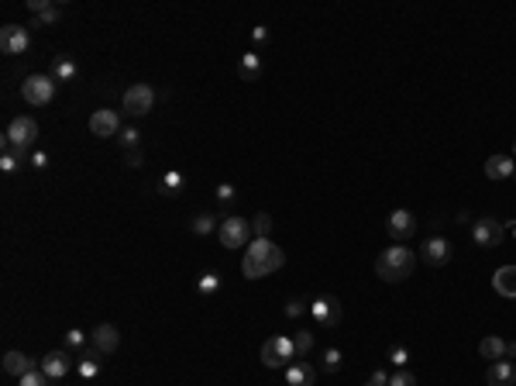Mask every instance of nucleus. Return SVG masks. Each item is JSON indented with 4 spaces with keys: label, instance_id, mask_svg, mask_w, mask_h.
I'll list each match as a JSON object with an SVG mask.
<instances>
[{
    "label": "nucleus",
    "instance_id": "f257e3e1",
    "mask_svg": "<svg viewBox=\"0 0 516 386\" xmlns=\"http://www.w3.org/2000/svg\"><path fill=\"white\" fill-rule=\"evenodd\" d=\"M283 262H286V256H283V249H279V245H272L269 238H255V242L244 249L241 273H244L248 280H262V276H269V273L283 269Z\"/></svg>",
    "mask_w": 516,
    "mask_h": 386
},
{
    "label": "nucleus",
    "instance_id": "f03ea898",
    "mask_svg": "<svg viewBox=\"0 0 516 386\" xmlns=\"http://www.w3.org/2000/svg\"><path fill=\"white\" fill-rule=\"evenodd\" d=\"M413 269H417V256H413V249H406V245L386 249V252L379 256V262H375V273H379V280H386V283H403V280L413 276Z\"/></svg>",
    "mask_w": 516,
    "mask_h": 386
},
{
    "label": "nucleus",
    "instance_id": "7ed1b4c3",
    "mask_svg": "<svg viewBox=\"0 0 516 386\" xmlns=\"http://www.w3.org/2000/svg\"><path fill=\"white\" fill-rule=\"evenodd\" d=\"M35 138H38V121L28 117V114H21V117H14V121L8 124L4 152H14V155L25 162V159H28V148L35 145Z\"/></svg>",
    "mask_w": 516,
    "mask_h": 386
},
{
    "label": "nucleus",
    "instance_id": "20e7f679",
    "mask_svg": "<svg viewBox=\"0 0 516 386\" xmlns=\"http://www.w3.org/2000/svg\"><path fill=\"white\" fill-rule=\"evenodd\" d=\"M56 90H59L56 76H45V73H32V76L21 83V97H25L32 107L52 104V100H56Z\"/></svg>",
    "mask_w": 516,
    "mask_h": 386
},
{
    "label": "nucleus",
    "instance_id": "39448f33",
    "mask_svg": "<svg viewBox=\"0 0 516 386\" xmlns=\"http://www.w3.org/2000/svg\"><path fill=\"white\" fill-rule=\"evenodd\" d=\"M217 242L224 245V249H248V242H251V221H244V218H237V214H231V218H224L220 225H217Z\"/></svg>",
    "mask_w": 516,
    "mask_h": 386
},
{
    "label": "nucleus",
    "instance_id": "423d86ee",
    "mask_svg": "<svg viewBox=\"0 0 516 386\" xmlns=\"http://www.w3.org/2000/svg\"><path fill=\"white\" fill-rule=\"evenodd\" d=\"M293 359H296V345H293V338H286V334H272V338L262 345V362H266L269 369H290Z\"/></svg>",
    "mask_w": 516,
    "mask_h": 386
},
{
    "label": "nucleus",
    "instance_id": "0eeeda50",
    "mask_svg": "<svg viewBox=\"0 0 516 386\" xmlns=\"http://www.w3.org/2000/svg\"><path fill=\"white\" fill-rule=\"evenodd\" d=\"M152 107H155V87H148V83H131V87L124 90V111H128L131 117H145Z\"/></svg>",
    "mask_w": 516,
    "mask_h": 386
},
{
    "label": "nucleus",
    "instance_id": "6e6552de",
    "mask_svg": "<svg viewBox=\"0 0 516 386\" xmlns=\"http://www.w3.org/2000/svg\"><path fill=\"white\" fill-rule=\"evenodd\" d=\"M502 238H506V228H502V221H495V218H478V221L471 225V242H475L478 249H499Z\"/></svg>",
    "mask_w": 516,
    "mask_h": 386
},
{
    "label": "nucleus",
    "instance_id": "1a4fd4ad",
    "mask_svg": "<svg viewBox=\"0 0 516 386\" xmlns=\"http://www.w3.org/2000/svg\"><path fill=\"white\" fill-rule=\"evenodd\" d=\"M32 45V32L25 25H4L0 28V52L4 56H25Z\"/></svg>",
    "mask_w": 516,
    "mask_h": 386
},
{
    "label": "nucleus",
    "instance_id": "9d476101",
    "mask_svg": "<svg viewBox=\"0 0 516 386\" xmlns=\"http://www.w3.org/2000/svg\"><path fill=\"white\" fill-rule=\"evenodd\" d=\"M310 314H314V321H317V324H324V328H338V324H341V300H338V297H331V293H324V297L310 300Z\"/></svg>",
    "mask_w": 516,
    "mask_h": 386
},
{
    "label": "nucleus",
    "instance_id": "9b49d317",
    "mask_svg": "<svg viewBox=\"0 0 516 386\" xmlns=\"http://www.w3.org/2000/svg\"><path fill=\"white\" fill-rule=\"evenodd\" d=\"M90 131H93V138H114V135H121V114L110 111V107L93 111L90 114Z\"/></svg>",
    "mask_w": 516,
    "mask_h": 386
},
{
    "label": "nucleus",
    "instance_id": "f8f14e48",
    "mask_svg": "<svg viewBox=\"0 0 516 386\" xmlns=\"http://www.w3.org/2000/svg\"><path fill=\"white\" fill-rule=\"evenodd\" d=\"M73 355L66 352V348H59V352H49L45 359H42V372L49 376V379H66L69 372H73Z\"/></svg>",
    "mask_w": 516,
    "mask_h": 386
},
{
    "label": "nucleus",
    "instance_id": "ddd939ff",
    "mask_svg": "<svg viewBox=\"0 0 516 386\" xmlns=\"http://www.w3.org/2000/svg\"><path fill=\"white\" fill-rule=\"evenodd\" d=\"M386 231H389L396 242H406V238L417 231V218H413L406 207H399V211H392V214H389V221H386Z\"/></svg>",
    "mask_w": 516,
    "mask_h": 386
},
{
    "label": "nucleus",
    "instance_id": "4468645a",
    "mask_svg": "<svg viewBox=\"0 0 516 386\" xmlns=\"http://www.w3.org/2000/svg\"><path fill=\"white\" fill-rule=\"evenodd\" d=\"M117 345H121V331H117L114 324H97V328H93L90 348H97L100 355H110V352H117Z\"/></svg>",
    "mask_w": 516,
    "mask_h": 386
},
{
    "label": "nucleus",
    "instance_id": "2eb2a0df",
    "mask_svg": "<svg viewBox=\"0 0 516 386\" xmlns=\"http://www.w3.org/2000/svg\"><path fill=\"white\" fill-rule=\"evenodd\" d=\"M28 11L35 14L32 28H49V25H56L62 18V11L52 4V0H28Z\"/></svg>",
    "mask_w": 516,
    "mask_h": 386
},
{
    "label": "nucleus",
    "instance_id": "dca6fc26",
    "mask_svg": "<svg viewBox=\"0 0 516 386\" xmlns=\"http://www.w3.org/2000/svg\"><path fill=\"white\" fill-rule=\"evenodd\" d=\"M423 262L427 266H444L447 259H451V242L447 238H441V235H434V238H427L423 242Z\"/></svg>",
    "mask_w": 516,
    "mask_h": 386
},
{
    "label": "nucleus",
    "instance_id": "f3484780",
    "mask_svg": "<svg viewBox=\"0 0 516 386\" xmlns=\"http://www.w3.org/2000/svg\"><path fill=\"white\" fill-rule=\"evenodd\" d=\"M485 383H489V386H516V365H513L509 359L492 362L489 372H485Z\"/></svg>",
    "mask_w": 516,
    "mask_h": 386
},
{
    "label": "nucleus",
    "instance_id": "a211bd4d",
    "mask_svg": "<svg viewBox=\"0 0 516 386\" xmlns=\"http://www.w3.org/2000/svg\"><path fill=\"white\" fill-rule=\"evenodd\" d=\"M35 369H42V365H38L32 355H25V352H8V355H4V372H8V376H18V379H21V376H28V372H35Z\"/></svg>",
    "mask_w": 516,
    "mask_h": 386
},
{
    "label": "nucleus",
    "instance_id": "6ab92c4d",
    "mask_svg": "<svg viewBox=\"0 0 516 386\" xmlns=\"http://www.w3.org/2000/svg\"><path fill=\"white\" fill-rule=\"evenodd\" d=\"M516 172V159L513 155H489L485 159V176L489 179H509Z\"/></svg>",
    "mask_w": 516,
    "mask_h": 386
},
{
    "label": "nucleus",
    "instance_id": "aec40b11",
    "mask_svg": "<svg viewBox=\"0 0 516 386\" xmlns=\"http://www.w3.org/2000/svg\"><path fill=\"white\" fill-rule=\"evenodd\" d=\"M492 290H495L499 297L513 300V297H516V266H502V269H495V276H492Z\"/></svg>",
    "mask_w": 516,
    "mask_h": 386
},
{
    "label": "nucleus",
    "instance_id": "412c9836",
    "mask_svg": "<svg viewBox=\"0 0 516 386\" xmlns=\"http://www.w3.org/2000/svg\"><path fill=\"white\" fill-rule=\"evenodd\" d=\"M286 379H290V386H314L317 369H314L310 362H293V365L286 369Z\"/></svg>",
    "mask_w": 516,
    "mask_h": 386
},
{
    "label": "nucleus",
    "instance_id": "4be33fe9",
    "mask_svg": "<svg viewBox=\"0 0 516 386\" xmlns=\"http://www.w3.org/2000/svg\"><path fill=\"white\" fill-rule=\"evenodd\" d=\"M478 352H482V359L499 362V359H506V341H502V338H495V334H489V338H482Z\"/></svg>",
    "mask_w": 516,
    "mask_h": 386
},
{
    "label": "nucleus",
    "instance_id": "5701e85b",
    "mask_svg": "<svg viewBox=\"0 0 516 386\" xmlns=\"http://www.w3.org/2000/svg\"><path fill=\"white\" fill-rule=\"evenodd\" d=\"M196 290H200V297H210V293H217V290H220V273H213V269L200 273V280H196Z\"/></svg>",
    "mask_w": 516,
    "mask_h": 386
},
{
    "label": "nucleus",
    "instance_id": "b1692460",
    "mask_svg": "<svg viewBox=\"0 0 516 386\" xmlns=\"http://www.w3.org/2000/svg\"><path fill=\"white\" fill-rule=\"evenodd\" d=\"M179 186H183V172H179V169H169V172L162 176V183H159V190L165 193V197H172V193H179Z\"/></svg>",
    "mask_w": 516,
    "mask_h": 386
},
{
    "label": "nucleus",
    "instance_id": "393cba45",
    "mask_svg": "<svg viewBox=\"0 0 516 386\" xmlns=\"http://www.w3.org/2000/svg\"><path fill=\"white\" fill-rule=\"evenodd\" d=\"M237 69H241V76H244V80H255L258 73H262V63H258V56H255V52H248V56H241V66H237Z\"/></svg>",
    "mask_w": 516,
    "mask_h": 386
},
{
    "label": "nucleus",
    "instance_id": "a878e982",
    "mask_svg": "<svg viewBox=\"0 0 516 386\" xmlns=\"http://www.w3.org/2000/svg\"><path fill=\"white\" fill-rule=\"evenodd\" d=\"M269 231H272V218H269L266 211L251 218V235H255V238H269Z\"/></svg>",
    "mask_w": 516,
    "mask_h": 386
},
{
    "label": "nucleus",
    "instance_id": "bb28decb",
    "mask_svg": "<svg viewBox=\"0 0 516 386\" xmlns=\"http://www.w3.org/2000/svg\"><path fill=\"white\" fill-rule=\"evenodd\" d=\"M293 345H296V359H303V355H310V348H314V331H296V338H293Z\"/></svg>",
    "mask_w": 516,
    "mask_h": 386
},
{
    "label": "nucleus",
    "instance_id": "cd10ccee",
    "mask_svg": "<svg viewBox=\"0 0 516 386\" xmlns=\"http://www.w3.org/2000/svg\"><path fill=\"white\" fill-rule=\"evenodd\" d=\"M73 76H76V63L73 59H59L56 63V83L59 80H73Z\"/></svg>",
    "mask_w": 516,
    "mask_h": 386
},
{
    "label": "nucleus",
    "instance_id": "c85d7f7f",
    "mask_svg": "<svg viewBox=\"0 0 516 386\" xmlns=\"http://www.w3.org/2000/svg\"><path fill=\"white\" fill-rule=\"evenodd\" d=\"M189 228H193L196 235H210V231H213V214H196Z\"/></svg>",
    "mask_w": 516,
    "mask_h": 386
},
{
    "label": "nucleus",
    "instance_id": "c756f323",
    "mask_svg": "<svg viewBox=\"0 0 516 386\" xmlns=\"http://www.w3.org/2000/svg\"><path fill=\"white\" fill-rule=\"evenodd\" d=\"M338 369H341V348L331 345V348L324 352V372H338Z\"/></svg>",
    "mask_w": 516,
    "mask_h": 386
},
{
    "label": "nucleus",
    "instance_id": "7c9ffc66",
    "mask_svg": "<svg viewBox=\"0 0 516 386\" xmlns=\"http://www.w3.org/2000/svg\"><path fill=\"white\" fill-rule=\"evenodd\" d=\"M307 310H310V300H307V297H296V300L286 304V317H300V314H307Z\"/></svg>",
    "mask_w": 516,
    "mask_h": 386
},
{
    "label": "nucleus",
    "instance_id": "2f4dec72",
    "mask_svg": "<svg viewBox=\"0 0 516 386\" xmlns=\"http://www.w3.org/2000/svg\"><path fill=\"white\" fill-rule=\"evenodd\" d=\"M389 362H392V365H399V369H406V362H410V348L392 345V348H389Z\"/></svg>",
    "mask_w": 516,
    "mask_h": 386
},
{
    "label": "nucleus",
    "instance_id": "473e14b6",
    "mask_svg": "<svg viewBox=\"0 0 516 386\" xmlns=\"http://www.w3.org/2000/svg\"><path fill=\"white\" fill-rule=\"evenodd\" d=\"M18 386H49V376H45L42 369H35V372L21 376V379H18Z\"/></svg>",
    "mask_w": 516,
    "mask_h": 386
},
{
    "label": "nucleus",
    "instance_id": "72a5a7b5",
    "mask_svg": "<svg viewBox=\"0 0 516 386\" xmlns=\"http://www.w3.org/2000/svg\"><path fill=\"white\" fill-rule=\"evenodd\" d=\"M389 386H417V376H413V372H406V369H399V372H392V376H389Z\"/></svg>",
    "mask_w": 516,
    "mask_h": 386
},
{
    "label": "nucleus",
    "instance_id": "f704fd0d",
    "mask_svg": "<svg viewBox=\"0 0 516 386\" xmlns=\"http://www.w3.org/2000/svg\"><path fill=\"white\" fill-rule=\"evenodd\" d=\"M138 138H141L138 128H121V145L124 148H138Z\"/></svg>",
    "mask_w": 516,
    "mask_h": 386
},
{
    "label": "nucleus",
    "instance_id": "c9c22d12",
    "mask_svg": "<svg viewBox=\"0 0 516 386\" xmlns=\"http://www.w3.org/2000/svg\"><path fill=\"white\" fill-rule=\"evenodd\" d=\"M21 166V159L14 155V152H4V155H0V169H4V172H14Z\"/></svg>",
    "mask_w": 516,
    "mask_h": 386
},
{
    "label": "nucleus",
    "instance_id": "e433bc0d",
    "mask_svg": "<svg viewBox=\"0 0 516 386\" xmlns=\"http://www.w3.org/2000/svg\"><path fill=\"white\" fill-rule=\"evenodd\" d=\"M66 345H69V348H83V345H86V334H83L80 328H73V331L66 334Z\"/></svg>",
    "mask_w": 516,
    "mask_h": 386
},
{
    "label": "nucleus",
    "instance_id": "4c0bfd02",
    "mask_svg": "<svg viewBox=\"0 0 516 386\" xmlns=\"http://www.w3.org/2000/svg\"><path fill=\"white\" fill-rule=\"evenodd\" d=\"M217 201H220V204H231V201H234V186H231V183H220V186H217Z\"/></svg>",
    "mask_w": 516,
    "mask_h": 386
},
{
    "label": "nucleus",
    "instance_id": "58836bf2",
    "mask_svg": "<svg viewBox=\"0 0 516 386\" xmlns=\"http://www.w3.org/2000/svg\"><path fill=\"white\" fill-rule=\"evenodd\" d=\"M365 386H389V376H386L382 369H375V372L365 379Z\"/></svg>",
    "mask_w": 516,
    "mask_h": 386
},
{
    "label": "nucleus",
    "instance_id": "ea45409f",
    "mask_svg": "<svg viewBox=\"0 0 516 386\" xmlns=\"http://www.w3.org/2000/svg\"><path fill=\"white\" fill-rule=\"evenodd\" d=\"M32 166H35V169H45V166H49V152H32Z\"/></svg>",
    "mask_w": 516,
    "mask_h": 386
},
{
    "label": "nucleus",
    "instance_id": "a19ab883",
    "mask_svg": "<svg viewBox=\"0 0 516 386\" xmlns=\"http://www.w3.org/2000/svg\"><path fill=\"white\" fill-rule=\"evenodd\" d=\"M251 38H255V42H266V38H269V28H266V25H258V28L251 32Z\"/></svg>",
    "mask_w": 516,
    "mask_h": 386
},
{
    "label": "nucleus",
    "instance_id": "79ce46f5",
    "mask_svg": "<svg viewBox=\"0 0 516 386\" xmlns=\"http://www.w3.org/2000/svg\"><path fill=\"white\" fill-rule=\"evenodd\" d=\"M128 166H131V169H138V166H141V152H138V148H131V152H128Z\"/></svg>",
    "mask_w": 516,
    "mask_h": 386
},
{
    "label": "nucleus",
    "instance_id": "37998d69",
    "mask_svg": "<svg viewBox=\"0 0 516 386\" xmlns=\"http://www.w3.org/2000/svg\"><path fill=\"white\" fill-rule=\"evenodd\" d=\"M506 359H516V341H506Z\"/></svg>",
    "mask_w": 516,
    "mask_h": 386
},
{
    "label": "nucleus",
    "instance_id": "c03bdc74",
    "mask_svg": "<svg viewBox=\"0 0 516 386\" xmlns=\"http://www.w3.org/2000/svg\"><path fill=\"white\" fill-rule=\"evenodd\" d=\"M513 155H516V148H513Z\"/></svg>",
    "mask_w": 516,
    "mask_h": 386
},
{
    "label": "nucleus",
    "instance_id": "a18cd8bd",
    "mask_svg": "<svg viewBox=\"0 0 516 386\" xmlns=\"http://www.w3.org/2000/svg\"><path fill=\"white\" fill-rule=\"evenodd\" d=\"M513 176H516V172H513Z\"/></svg>",
    "mask_w": 516,
    "mask_h": 386
}]
</instances>
